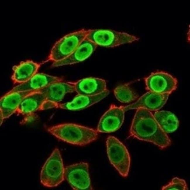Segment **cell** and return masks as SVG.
I'll return each instance as SVG.
<instances>
[{
    "mask_svg": "<svg viewBox=\"0 0 190 190\" xmlns=\"http://www.w3.org/2000/svg\"><path fill=\"white\" fill-rule=\"evenodd\" d=\"M130 137L149 142L164 149L170 146L171 140L160 127L152 112L143 108L137 109L129 131Z\"/></svg>",
    "mask_w": 190,
    "mask_h": 190,
    "instance_id": "cell-1",
    "label": "cell"
},
{
    "mask_svg": "<svg viewBox=\"0 0 190 190\" xmlns=\"http://www.w3.org/2000/svg\"><path fill=\"white\" fill-rule=\"evenodd\" d=\"M47 131L60 140L81 146L94 141L99 136L97 130L73 123L56 125L48 127Z\"/></svg>",
    "mask_w": 190,
    "mask_h": 190,
    "instance_id": "cell-2",
    "label": "cell"
},
{
    "mask_svg": "<svg viewBox=\"0 0 190 190\" xmlns=\"http://www.w3.org/2000/svg\"><path fill=\"white\" fill-rule=\"evenodd\" d=\"M65 167L59 150L55 148L42 167L40 182L49 188L57 186L65 179Z\"/></svg>",
    "mask_w": 190,
    "mask_h": 190,
    "instance_id": "cell-3",
    "label": "cell"
},
{
    "mask_svg": "<svg viewBox=\"0 0 190 190\" xmlns=\"http://www.w3.org/2000/svg\"><path fill=\"white\" fill-rule=\"evenodd\" d=\"M107 155L110 163L124 177L129 174L131 158L125 146L115 137L110 136L106 140Z\"/></svg>",
    "mask_w": 190,
    "mask_h": 190,
    "instance_id": "cell-4",
    "label": "cell"
},
{
    "mask_svg": "<svg viewBox=\"0 0 190 190\" xmlns=\"http://www.w3.org/2000/svg\"><path fill=\"white\" fill-rule=\"evenodd\" d=\"M88 30L82 29L68 34L57 41L52 48L48 60H62L70 55L86 37Z\"/></svg>",
    "mask_w": 190,
    "mask_h": 190,
    "instance_id": "cell-5",
    "label": "cell"
},
{
    "mask_svg": "<svg viewBox=\"0 0 190 190\" xmlns=\"http://www.w3.org/2000/svg\"><path fill=\"white\" fill-rule=\"evenodd\" d=\"M97 46L114 47L137 40L136 37L127 33L110 29L88 30L86 37Z\"/></svg>",
    "mask_w": 190,
    "mask_h": 190,
    "instance_id": "cell-6",
    "label": "cell"
},
{
    "mask_svg": "<svg viewBox=\"0 0 190 190\" xmlns=\"http://www.w3.org/2000/svg\"><path fill=\"white\" fill-rule=\"evenodd\" d=\"M65 178L73 190H93L88 163L81 162L65 167Z\"/></svg>",
    "mask_w": 190,
    "mask_h": 190,
    "instance_id": "cell-7",
    "label": "cell"
},
{
    "mask_svg": "<svg viewBox=\"0 0 190 190\" xmlns=\"http://www.w3.org/2000/svg\"><path fill=\"white\" fill-rule=\"evenodd\" d=\"M144 80L146 89L157 93L170 94L177 87V78L163 71L152 72Z\"/></svg>",
    "mask_w": 190,
    "mask_h": 190,
    "instance_id": "cell-8",
    "label": "cell"
},
{
    "mask_svg": "<svg viewBox=\"0 0 190 190\" xmlns=\"http://www.w3.org/2000/svg\"><path fill=\"white\" fill-rule=\"evenodd\" d=\"M39 91L44 94L46 98L42 110L57 108L66 94L75 91L72 82L63 80L53 82Z\"/></svg>",
    "mask_w": 190,
    "mask_h": 190,
    "instance_id": "cell-9",
    "label": "cell"
},
{
    "mask_svg": "<svg viewBox=\"0 0 190 190\" xmlns=\"http://www.w3.org/2000/svg\"><path fill=\"white\" fill-rule=\"evenodd\" d=\"M125 112L124 106L111 104L100 119L96 129L98 132L109 133L118 130L123 122Z\"/></svg>",
    "mask_w": 190,
    "mask_h": 190,
    "instance_id": "cell-10",
    "label": "cell"
},
{
    "mask_svg": "<svg viewBox=\"0 0 190 190\" xmlns=\"http://www.w3.org/2000/svg\"><path fill=\"white\" fill-rule=\"evenodd\" d=\"M170 95L148 91L139 98L136 102L124 106V109L125 111L140 108L152 112L159 110L165 104Z\"/></svg>",
    "mask_w": 190,
    "mask_h": 190,
    "instance_id": "cell-11",
    "label": "cell"
},
{
    "mask_svg": "<svg viewBox=\"0 0 190 190\" xmlns=\"http://www.w3.org/2000/svg\"><path fill=\"white\" fill-rule=\"evenodd\" d=\"M63 80L62 77L37 73L29 80L16 86L8 93L39 91L53 82Z\"/></svg>",
    "mask_w": 190,
    "mask_h": 190,
    "instance_id": "cell-12",
    "label": "cell"
},
{
    "mask_svg": "<svg viewBox=\"0 0 190 190\" xmlns=\"http://www.w3.org/2000/svg\"><path fill=\"white\" fill-rule=\"evenodd\" d=\"M97 46L85 38L76 49L65 58L53 62V67L71 65L82 62L89 57L96 50Z\"/></svg>",
    "mask_w": 190,
    "mask_h": 190,
    "instance_id": "cell-13",
    "label": "cell"
},
{
    "mask_svg": "<svg viewBox=\"0 0 190 190\" xmlns=\"http://www.w3.org/2000/svg\"><path fill=\"white\" fill-rule=\"evenodd\" d=\"M34 91L7 92L0 99V125L4 120L16 113L19 104L27 95Z\"/></svg>",
    "mask_w": 190,
    "mask_h": 190,
    "instance_id": "cell-14",
    "label": "cell"
},
{
    "mask_svg": "<svg viewBox=\"0 0 190 190\" xmlns=\"http://www.w3.org/2000/svg\"><path fill=\"white\" fill-rule=\"evenodd\" d=\"M72 83L77 94L83 95H96L107 89L106 80L98 77H87Z\"/></svg>",
    "mask_w": 190,
    "mask_h": 190,
    "instance_id": "cell-15",
    "label": "cell"
},
{
    "mask_svg": "<svg viewBox=\"0 0 190 190\" xmlns=\"http://www.w3.org/2000/svg\"><path fill=\"white\" fill-rule=\"evenodd\" d=\"M109 93V91L107 89L100 94L93 96L77 94L70 101L58 103L57 108L71 111L83 110L100 101L107 96Z\"/></svg>",
    "mask_w": 190,
    "mask_h": 190,
    "instance_id": "cell-16",
    "label": "cell"
},
{
    "mask_svg": "<svg viewBox=\"0 0 190 190\" xmlns=\"http://www.w3.org/2000/svg\"><path fill=\"white\" fill-rule=\"evenodd\" d=\"M40 66V64L32 60L22 61L13 66L11 80L14 84L24 83L37 73Z\"/></svg>",
    "mask_w": 190,
    "mask_h": 190,
    "instance_id": "cell-17",
    "label": "cell"
},
{
    "mask_svg": "<svg viewBox=\"0 0 190 190\" xmlns=\"http://www.w3.org/2000/svg\"><path fill=\"white\" fill-rule=\"evenodd\" d=\"M45 101V96L42 93L39 91H33L23 99L16 113L26 115L42 110Z\"/></svg>",
    "mask_w": 190,
    "mask_h": 190,
    "instance_id": "cell-18",
    "label": "cell"
},
{
    "mask_svg": "<svg viewBox=\"0 0 190 190\" xmlns=\"http://www.w3.org/2000/svg\"><path fill=\"white\" fill-rule=\"evenodd\" d=\"M153 114L159 126L166 133L172 132L177 129L179 121L176 116L172 112L158 110L154 111Z\"/></svg>",
    "mask_w": 190,
    "mask_h": 190,
    "instance_id": "cell-19",
    "label": "cell"
},
{
    "mask_svg": "<svg viewBox=\"0 0 190 190\" xmlns=\"http://www.w3.org/2000/svg\"><path fill=\"white\" fill-rule=\"evenodd\" d=\"M131 84L127 83L120 84L113 90L115 97L121 103H129L138 99L139 95L131 87Z\"/></svg>",
    "mask_w": 190,
    "mask_h": 190,
    "instance_id": "cell-20",
    "label": "cell"
},
{
    "mask_svg": "<svg viewBox=\"0 0 190 190\" xmlns=\"http://www.w3.org/2000/svg\"><path fill=\"white\" fill-rule=\"evenodd\" d=\"M188 189L186 181L177 177L173 178L167 184L163 186L161 188L162 190Z\"/></svg>",
    "mask_w": 190,
    "mask_h": 190,
    "instance_id": "cell-21",
    "label": "cell"
}]
</instances>
